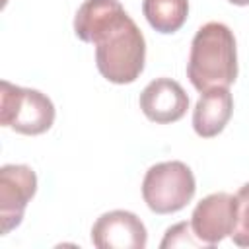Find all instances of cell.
<instances>
[{
	"mask_svg": "<svg viewBox=\"0 0 249 249\" xmlns=\"http://www.w3.org/2000/svg\"><path fill=\"white\" fill-rule=\"evenodd\" d=\"M99 74L113 84H132L144 70L146 41L134 19L121 12L91 39Z\"/></svg>",
	"mask_w": 249,
	"mask_h": 249,
	"instance_id": "obj_1",
	"label": "cell"
},
{
	"mask_svg": "<svg viewBox=\"0 0 249 249\" xmlns=\"http://www.w3.org/2000/svg\"><path fill=\"white\" fill-rule=\"evenodd\" d=\"M142 113L158 124H167L179 121L189 109V95L183 86L171 78L152 80L140 93Z\"/></svg>",
	"mask_w": 249,
	"mask_h": 249,
	"instance_id": "obj_8",
	"label": "cell"
},
{
	"mask_svg": "<svg viewBox=\"0 0 249 249\" xmlns=\"http://www.w3.org/2000/svg\"><path fill=\"white\" fill-rule=\"evenodd\" d=\"M196 183L191 167L183 161H161L152 165L142 181V196L156 214L183 210L195 196Z\"/></svg>",
	"mask_w": 249,
	"mask_h": 249,
	"instance_id": "obj_3",
	"label": "cell"
},
{
	"mask_svg": "<svg viewBox=\"0 0 249 249\" xmlns=\"http://www.w3.org/2000/svg\"><path fill=\"white\" fill-rule=\"evenodd\" d=\"M160 247L167 249V247H206V245L195 235L191 222H179V224L167 228Z\"/></svg>",
	"mask_w": 249,
	"mask_h": 249,
	"instance_id": "obj_12",
	"label": "cell"
},
{
	"mask_svg": "<svg viewBox=\"0 0 249 249\" xmlns=\"http://www.w3.org/2000/svg\"><path fill=\"white\" fill-rule=\"evenodd\" d=\"M187 76L202 93L212 88H230L237 78V49L231 29L208 21L193 37Z\"/></svg>",
	"mask_w": 249,
	"mask_h": 249,
	"instance_id": "obj_2",
	"label": "cell"
},
{
	"mask_svg": "<svg viewBox=\"0 0 249 249\" xmlns=\"http://www.w3.org/2000/svg\"><path fill=\"white\" fill-rule=\"evenodd\" d=\"M142 14L160 33H175L189 16V0H142Z\"/></svg>",
	"mask_w": 249,
	"mask_h": 249,
	"instance_id": "obj_10",
	"label": "cell"
},
{
	"mask_svg": "<svg viewBox=\"0 0 249 249\" xmlns=\"http://www.w3.org/2000/svg\"><path fill=\"white\" fill-rule=\"evenodd\" d=\"M146 241V226L128 210L105 212L91 228V243L97 249H144Z\"/></svg>",
	"mask_w": 249,
	"mask_h": 249,
	"instance_id": "obj_7",
	"label": "cell"
},
{
	"mask_svg": "<svg viewBox=\"0 0 249 249\" xmlns=\"http://www.w3.org/2000/svg\"><path fill=\"white\" fill-rule=\"evenodd\" d=\"M37 191V175L29 165L8 163L0 169V224L10 233L23 220L27 202Z\"/></svg>",
	"mask_w": 249,
	"mask_h": 249,
	"instance_id": "obj_5",
	"label": "cell"
},
{
	"mask_svg": "<svg viewBox=\"0 0 249 249\" xmlns=\"http://www.w3.org/2000/svg\"><path fill=\"white\" fill-rule=\"evenodd\" d=\"M235 226L231 231V239L239 247H249V183H245L235 193Z\"/></svg>",
	"mask_w": 249,
	"mask_h": 249,
	"instance_id": "obj_11",
	"label": "cell"
},
{
	"mask_svg": "<svg viewBox=\"0 0 249 249\" xmlns=\"http://www.w3.org/2000/svg\"><path fill=\"white\" fill-rule=\"evenodd\" d=\"M235 195L212 193L195 206L191 228L206 247H214L224 237L231 235L235 226Z\"/></svg>",
	"mask_w": 249,
	"mask_h": 249,
	"instance_id": "obj_6",
	"label": "cell"
},
{
	"mask_svg": "<svg viewBox=\"0 0 249 249\" xmlns=\"http://www.w3.org/2000/svg\"><path fill=\"white\" fill-rule=\"evenodd\" d=\"M0 123L19 134L37 136L54 123V105L39 89L0 82Z\"/></svg>",
	"mask_w": 249,
	"mask_h": 249,
	"instance_id": "obj_4",
	"label": "cell"
},
{
	"mask_svg": "<svg viewBox=\"0 0 249 249\" xmlns=\"http://www.w3.org/2000/svg\"><path fill=\"white\" fill-rule=\"evenodd\" d=\"M228 2H231L235 6H249V0H228Z\"/></svg>",
	"mask_w": 249,
	"mask_h": 249,
	"instance_id": "obj_13",
	"label": "cell"
},
{
	"mask_svg": "<svg viewBox=\"0 0 249 249\" xmlns=\"http://www.w3.org/2000/svg\"><path fill=\"white\" fill-rule=\"evenodd\" d=\"M233 113V97L228 88H212L200 93L193 111V128L200 138L218 136Z\"/></svg>",
	"mask_w": 249,
	"mask_h": 249,
	"instance_id": "obj_9",
	"label": "cell"
}]
</instances>
